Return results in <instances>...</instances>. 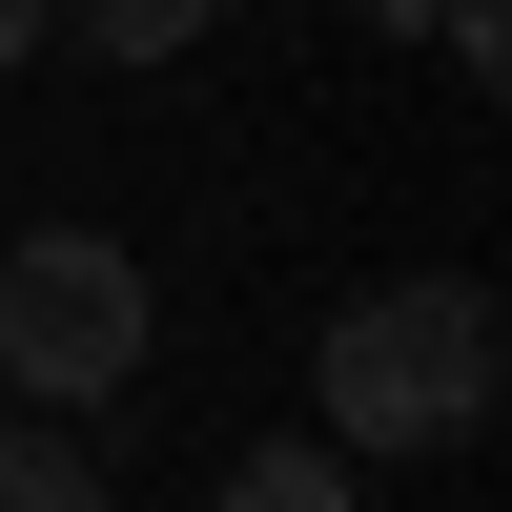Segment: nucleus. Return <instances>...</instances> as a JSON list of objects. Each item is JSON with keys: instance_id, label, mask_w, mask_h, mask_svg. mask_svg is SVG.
Wrapping results in <instances>:
<instances>
[{"instance_id": "39448f33", "label": "nucleus", "mask_w": 512, "mask_h": 512, "mask_svg": "<svg viewBox=\"0 0 512 512\" xmlns=\"http://www.w3.org/2000/svg\"><path fill=\"white\" fill-rule=\"evenodd\" d=\"M226 492L246 512H349V451H328V431H267V451H226Z\"/></svg>"}, {"instance_id": "423d86ee", "label": "nucleus", "mask_w": 512, "mask_h": 512, "mask_svg": "<svg viewBox=\"0 0 512 512\" xmlns=\"http://www.w3.org/2000/svg\"><path fill=\"white\" fill-rule=\"evenodd\" d=\"M431 41H451L472 82H512V0H431Z\"/></svg>"}, {"instance_id": "0eeeda50", "label": "nucleus", "mask_w": 512, "mask_h": 512, "mask_svg": "<svg viewBox=\"0 0 512 512\" xmlns=\"http://www.w3.org/2000/svg\"><path fill=\"white\" fill-rule=\"evenodd\" d=\"M349 21H369V41H431V0H349Z\"/></svg>"}, {"instance_id": "6e6552de", "label": "nucleus", "mask_w": 512, "mask_h": 512, "mask_svg": "<svg viewBox=\"0 0 512 512\" xmlns=\"http://www.w3.org/2000/svg\"><path fill=\"white\" fill-rule=\"evenodd\" d=\"M21 41H41V0H0V62H21Z\"/></svg>"}, {"instance_id": "20e7f679", "label": "nucleus", "mask_w": 512, "mask_h": 512, "mask_svg": "<svg viewBox=\"0 0 512 512\" xmlns=\"http://www.w3.org/2000/svg\"><path fill=\"white\" fill-rule=\"evenodd\" d=\"M41 21H62L82 62H185V41L226 21V0H41Z\"/></svg>"}, {"instance_id": "f257e3e1", "label": "nucleus", "mask_w": 512, "mask_h": 512, "mask_svg": "<svg viewBox=\"0 0 512 512\" xmlns=\"http://www.w3.org/2000/svg\"><path fill=\"white\" fill-rule=\"evenodd\" d=\"M492 431V287L472 267H410L328 308V451L390 472V451H472Z\"/></svg>"}, {"instance_id": "f03ea898", "label": "nucleus", "mask_w": 512, "mask_h": 512, "mask_svg": "<svg viewBox=\"0 0 512 512\" xmlns=\"http://www.w3.org/2000/svg\"><path fill=\"white\" fill-rule=\"evenodd\" d=\"M123 369H144V267L82 226H41L21 267H0V390L21 410H103Z\"/></svg>"}, {"instance_id": "7ed1b4c3", "label": "nucleus", "mask_w": 512, "mask_h": 512, "mask_svg": "<svg viewBox=\"0 0 512 512\" xmlns=\"http://www.w3.org/2000/svg\"><path fill=\"white\" fill-rule=\"evenodd\" d=\"M82 492H103L82 410H0V512H82Z\"/></svg>"}]
</instances>
